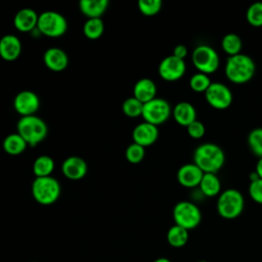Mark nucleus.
<instances>
[{
	"mask_svg": "<svg viewBox=\"0 0 262 262\" xmlns=\"http://www.w3.org/2000/svg\"><path fill=\"white\" fill-rule=\"evenodd\" d=\"M225 156L222 148L211 142L200 144L193 152V163L204 173H217L224 165Z\"/></svg>",
	"mask_w": 262,
	"mask_h": 262,
	"instance_id": "f257e3e1",
	"label": "nucleus"
},
{
	"mask_svg": "<svg viewBox=\"0 0 262 262\" xmlns=\"http://www.w3.org/2000/svg\"><path fill=\"white\" fill-rule=\"evenodd\" d=\"M224 71L227 79L232 83L245 84L254 77L256 66L251 56L238 53L227 58Z\"/></svg>",
	"mask_w": 262,
	"mask_h": 262,
	"instance_id": "f03ea898",
	"label": "nucleus"
},
{
	"mask_svg": "<svg viewBox=\"0 0 262 262\" xmlns=\"http://www.w3.org/2000/svg\"><path fill=\"white\" fill-rule=\"evenodd\" d=\"M16 130L30 146H35L43 141L48 132L45 121L36 115L20 117L16 124Z\"/></svg>",
	"mask_w": 262,
	"mask_h": 262,
	"instance_id": "7ed1b4c3",
	"label": "nucleus"
},
{
	"mask_svg": "<svg viewBox=\"0 0 262 262\" xmlns=\"http://www.w3.org/2000/svg\"><path fill=\"white\" fill-rule=\"evenodd\" d=\"M61 192L57 179L52 176L36 177L32 183V195L34 200L44 206L54 204Z\"/></svg>",
	"mask_w": 262,
	"mask_h": 262,
	"instance_id": "20e7f679",
	"label": "nucleus"
},
{
	"mask_svg": "<svg viewBox=\"0 0 262 262\" xmlns=\"http://www.w3.org/2000/svg\"><path fill=\"white\" fill-rule=\"evenodd\" d=\"M245 207V200L241 191L235 188L223 190L217 200V212L225 219L238 217Z\"/></svg>",
	"mask_w": 262,
	"mask_h": 262,
	"instance_id": "39448f33",
	"label": "nucleus"
},
{
	"mask_svg": "<svg viewBox=\"0 0 262 262\" xmlns=\"http://www.w3.org/2000/svg\"><path fill=\"white\" fill-rule=\"evenodd\" d=\"M36 29L44 36L57 38L64 35L67 32L68 21L61 13L47 10L39 14Z\"/></svg>",
	"mask_w": 262,
	"mask_h": 262,
	"instance_id": "423d86ee",
	"label": "nucleus"
},
{
	"mask_svg": "<svg viewBox=\"0 0 262 262\" xmlns=\"http://www.w3.org/2000/svg\"><path fill=\"white\" fill-rule=\"evenodd\" d=\"M172 214L175 224L187 230L195 228L202 220V214L199 207L188 201L178 202L174 206Z\"/></svg>",
	"mask_w": 262,
	"mask_h": 262,
	"instance_id": "0eeeda50",
	"label": "nucleus"
},
{
	"mask_svg": "<svg viewBox=\"0 0 262 262\" xmlns=\"http://www.w3.org/2000/svg\"><path fill=\"white\" fill-rule=\"evenodd\" d=\"M191 59L193 66L206 75L214 73L220 63L219 55L217 51L209 45H199L196 46L191 54Z\"/></svg>",
	"mask_w": 262,
	"mask_h": 262,
	"instance_id": "6e6552de",
	"label": "nucleus"
},
{
	"mask_svg": "<svg viewBox=\"0 0 262 262\" xmlns=\"http://www.w3.org/2000/svg\"><path fill=\"white\" fill-rule=\"evenodd\" d=\"M171 115V106L169 102L161 97H156L143 104L142 115L144 122L159 126L165 123Z\"/></svg>",
	"mask_w": 262,
	"mask_h": 262,
	"instance_id": "1a4fd4ad",
	"label": "nucleus"
},
{
	"mask_svg": "<svg viewBox=\"0 0 262 262\" xmlns=\"http://www.w3.org/2000/svg\"><path fill=\"white\" fill-rule=\"evenodd\" d=\"M207 102L216 110H225L232 102V93L230 89L221 82H212L205 92Z\"/></svg>",
	"mask_w": 262,
	"mask_h": 262,
	"instance_id": "9d476101",
	"label": "nucleus"
},
{
	"mask_svg": "<svg viewBox=\"0 0 262 262\" xmlns=\"http://www.w3.org/2000/svg\"><path fill=\"white\" fill-rule=\"evenodd\" d=\"M39 106V96L32 90H23L18 92L13 99V107L20 117L35 115Z\"/></svg>",
	"mask_w": 262,
	"mask_h": 262,
	"instance_id": "9b49d317",
	"label": "nucleus"
},
{
	"mask_svg": "<svg viewBox=\"0 0 262 262\" xmlns=\"http://www.w3.org/2000/svg\"><path fill=\"white\" fill-rule=\"evenodd\" d=\"M186 70L184 59H180L176 56L168 55L162 59L159 64V75L166 81H176L180 79Z\"/></svg>",
	"mask_w": 262,
	"mask_h": 262,
	"instance_id": "f8f14e48",
	"label": "nucleus"
},
{
	"mask_svg": "<svg viewBox=\"0 0 262 262\" xmlns=\"http://www.w3.org/2000/svg\"><path fill=\"white\" fill-rule=\"evenodd\" d=\"M159 137L158 126L149 124L147 122L136 125L132 131L133 142L145 147L154 144Z\"/></svg>",
	"mask_w": 262,
	"mask_h": 262,
	"instance_id": "ddd939ff",
	"label": "nucleus"
},
{
	"mask_svg": "<svg viewBox=\"0 0 262 262\" xmlns=\"http://www.w3.org/2000/svg\"><path fill=\"white\" fill-rule=\"evenodd\" d=\"M87 163L78 156L67 158L61 164L62 174L71 180H80L87 174Z\"/></svg>",
	"mask_w": 262,
	"mask_h": 262,
	"instance_id": "4468645a",
	"label": "nucleus"
},
{
	"mask_svg": "<svg viewBox=\"0 0 262 262\" xmlns=\"http://www.w3.org/2000/svg\"><path fill=\"white\" fill-rule=\"evenodd\" d=\"M204 172L194 164H184L177 171V180L184 187H195L200 184Z\"/></svg>",
	"mask_w": 262,
	"mask_h": 262,
	"instance_id": "2eb2a0df",
	"label": "nucleus"
},
{
	"mask_svg": "<svg viewBox=\"0 0 262 262\" xmlns=\"http://www.w3.org/2000/svg\"><path fill=\"white\" fill-rule=\"evenodd\" d=\"M21 53V42L12 34L4 35L0 39V57L6 61H13Z\"/></svg>",
	"mask_w": 262,
	"mask_h": 262,
	"instance_id": "dca6fc26",
	"label": "nucleus"
},
{
	"mask_svg": "<svg viewBox=\"0 0 262 262\" xmlns=\"http://www.w3.org/2000/svg\"><path fill=\"white\" fill-rule=\"evenodd\" d=\"M45 66L53 72H61L69 64V57L66 51L59 47H50L43 54Z\"/></svg>",
	"mask_w": 262,
	"mask_h": 262,
	"instance_id": "f3484780",
	"label": "nucleus"
},
{
	"mask_svg": "<svg viewBox=\"0 0 262 262\" xmlns=\"http://www.w3.org/2000/svg\"><path fill=\"white\" fill-rule=\"evenodd\" d=\"M39 14L33 8H23L16 12L13 18V25L19 32H31L37 28Z\"/></svg>",
	"mask_w": 262,
	"mask_h": 262,
	"instance_id": "a211bd4d",
	"label": "nucleus"
},
{
	"mask_svg": "<svg viewBox=\"0 0 262 262\" xmlns=\"http://www.w3.org/2000/svg\"><path fill=\"white\" fill-rule=\"evenodd\" d=\"M157 86L151 79L142 78L138 80L133 87V96L143 104L156 98Z\"/></svg>",
	"mask_w": 262,
	"mask_h": 262,
	"instance_id": "6ab92c4d",
	"label": "nucleus"
},
{
	"mask_svg": "<svg viewBox=\"0 0 262 262\" xmlns=\"http://www.w3.org/2000/svg\"><path fill=\"white\" fill-rule=\"evenodd\" d=\"M172 115L174 120L181 126L187 127L193 121L196 120V111L194 106L187 101H180L178 102L173 111Z\"/></svg>",
	"mask_w": 262,
	"mask_h": 262,
	"instance_id": "aec40b11",
	"label": "nucleus"
},
{
	"mask_svg": "<svg viewBox=\"0 0 262 262\" xmlns=\"http://www.w3.org/2000/svg\"><path fill=\"white\" fill-rule=\"evenodd\" d=\"M108 5L107 0H81L79 7L87 18H101Z\"/></svg>",
	"mask_w": 262,
	"mask_h": 262,
	"instance_id": "412c9836",
	"label": "nucleus"
},
{
	"mask_svg": "<svg viewBox=\"0 0 262 262\" xmlns=\"http://www.w3.org/2000/svg\"><path fill=\"white\" fill-rule=\"evenodd\" d=\"M28 143L25 141V139L16 132L7 135L2 143V147L4 151L11 156H17L25 151L27 148Z\"/></svg>",
	"mask_w": 262,
	"mask_h": 262,
	"instance_id": "4be33fe9",
	"label": "nucleus"
},
{
	"mask_svg": "<svg viewBox=\"0 0 262 262\" xmlns=\"http://www.w3.org/2000/svg\"><path fill=\"white\" fill-rule=\"evenodd\" d=\"M199 186L203 194L209 198L219 194L221 190V182L215 173H204Z\"/></svg>",
	"mask_w": 262,
	"mask_h": 262,
	"instance_id": "5701e85b",
	"label": "nucleus"
},
{
	"mask_svg": "<svg viewBox=\"0 0 262 262\" xmlns=\"http://www.w3.org/2000/svg\"><path fill=\"white\" fill-rule=\"evenodd\" d=\"M54 161L47 155L39 156L33 163V173L36 177L51 176L54 170Z\"/></svg>",
	"mask_w": 262,
	"mask_h": 262,
	"instance_id": "b1692460",
	"label": "nucleus"
},
{
	"mask_svg": "<svg viewBox=\"0 0 262 262\" xmlns=\"http://www.w3.org/2000/svg\"><path fill=\"white\" fill-rule=\"evenodd\" d=\"M188 230L176 224L171 226L167 232V241L169 245L174 248H181L185 246L188 242Z\"/></svg>",
	"mask_w": 262,
	"mask_h": 262,
	"instance_id": "393cba45",
	"label": "nucleus"
},
{
	"mask_svg": "<svg viewBox=\"0 0 262 262\" xmlns=\"http://www.w3.org/2000/svg\"><path fill=\"white\" fill-rule=\"evenodd\" d=\"M104 32V23L102 18H87L83 25V34L91 40L98 39Z\"/></svg>",
	"mask_w": 262,
	"mask_h": 262,
	"instance_id": "a878e982",
	"label": "nucleus"
},
{
	"mask_svg": "<svg viewBox=\"0 0 262 262\" xmlns=\"http://www.w3.org/2000/svg\"><path fill=\"white\" fill-rule=\"evenodd\" d=\"M242 40L241 37L234 33H228L223 36L221 41V47L229 56L241 53L242 50Z\"/></svg>",
	"mask_w": 262,
	"mask_h": 262,
	"instance_id": "bb28decb",
	"label": "nucleus"
},
{
	"mask_svg": "<svg viewBox=\"0 0 262 262\" xmlns=\"http://www.w3.org/2000/svg\"><path fill=\"white\" fill-rule=\"evenodd\" d=\"M122 110L127 117L137 118L142 115L143 103L139 101L137 98H135L134 96H131L124 100L122 104Z\"/></svg>",
	"mask_w": 262,
	"mask_h": 262,
	"instance_id": "cd10ccee",
	"label": "nucleus"
},
{
	"mask_svg": "<svg viewBox=\"0 0 262 262\" xmlns=\"http://www.w3.org/2000/svg\"><path fill=\"white\" fill-rule=\"evenodd\" d=\"M211 80L209 78L208 75L204 74V73H196L194 75L191 76L190 80H189V86L190 88L194 91V92H206L207 89L209 88V86L211 85Z\"/></svg>",
	"mask_w": 262,
	"mask_h": 262,
	"instance_id": "c85d7f7f",
	"label": "nucleus"
},
{
	"mask_svg": "<svg viewBox=\"0 0 262 262\" xmlns=\"http://www.w3.org/2000/svg\"><path fill=\"white\" fill-rule=\"evenodd\" d=\"M248 144L254 155L262 158V128H255L249 133Z\"/></svg>",
	"mask_w": 262,
	"mask_h": 262,
	"instance_id": "c756f323",
	"label": "nucleus"
},
{
	"mask_svg": "<svg viewBox=\"0 0 262 262\" xmlns=\"http://www.w3.org/2000/svg\"><path fill=\"white\" fill-rule=\"evenodd\" d=\"M248 23L253 27H262V2H254L246 12Z\"/></svg>",
	"mask_w": 262,
	"mask_h": 262,
	"instance_id": "7c9ffc66",
	"label": "nucleus"
},
{
	"mask_svg": "<svg viewBox=\"0 0 262 262\" xmlns=\"http://www.w3.org/2000/svg\"><path fill=\"white\" fill-rule=\"evenodd\" d=\"M145 156V147L133 142L128 145L125 151V157L127 161L131 164L140 163Z\"/></svg>",
	"mask_w": 262,
	"mask_h": 262,
	"instance_id": "2f4dec72",
	"label": "nucleus"
},
{
	"mask_svg": "<svg viewBox=\"0 0 262 262\" xmlns=\"http://www.w3.org/2000/svg\"><path fill=\"white\" fill-rule=\"evenodd\" d=\"M162 8L161 0H139L138 9L146 16H152L157 14Z\"/></svg>",
	"mask_w": 262,
	"mask_h": 262,
	"instance_id": "473e14b6",
	"label": "nucleus"
},
{
	"mask_svg": "<svg viewBox=\"0 0 262 262\" xmlns=\"http://www.w3.org/2000/svg\"><path fill=\"white\" fill-rule=\"evenodd\" d=\"M249 194L254 202L258 204H262V179L261 178L251 181L249 186Z\"/></svg>",
	"mask_w": 262,
	"mask_h": 262,
	"instance_id": "72a5a7b5",
	"label": "nucleus"
},
{
	"mask_svg": "<svg viewBox=\"0 0 262 262\" xmlns=\"http://www.w3.org/2000/svg\"><path fill=\"white\" fill-rule=\"evenodd\" d=\"M187 133L190 137L194 138V139H199V138H202L204 135H205V132H206V128H205V125L199 121V120H195L193 121L190 125H188L187 127Z\"/></svg>",
	"mask_w": 262,
	"mask_h": 262,
	"instance_id": "f704fd0d",
	"label": "nucleus"
},
{
	"mask_svg": "<svg viewBox=\"0 0 262 262\" xmlns=\"http://www.w3.org/2000/svg\"><path fill=\"white\" fill-rule=\"evenodd\" d=\"M187 53H188V50H187V47L183 44H179V45H176L174 47V50H173V55L180 58V59H184L186 56H187Z\"/></svg>",
	"mask_w": 262,
	"mask_h": 262,
	"instance_id": "c9c22d12",
	"label": "nucleus"
},
{
	"mask_svg": "<svg viewBox=\"0 0 262 262\" xmlns=\"http://www.w3.org/2000/svg\"><path fill=\"white\" fill-rule=\"evenodd\" d=\"M255 171L257 172V174L259 175V177L262 179V158H260L259 161L257 162V164H256V170H255Z\"/></svg>",
	"mask_w": 262,
	"mask_h": 262,
	"instance_id": "e433bc0d",
	"label": "nucleus"
},
{
	"mask_svg": "<svg viewBox=\"0 0 262 262\" xmlns=\"http://www.w3.org/2000/svg\"><path fill=\"white\" fill-rule=\"evenodd\" d=\"M154 262H171V261L169 259H167V258H158Z\"/></svg>",
	"mask_w": 262,
	"mask_h": 262,
	"instance_id": "4c0bfd02",
	"label": "nucleus"
},
{
	"mask_svg": "<svg viewBox=\"0 0 262 262\" xmlns=\"http://www.w3.org/2000/svg\"><path fill=\"white\" fill-rule=\"evenodd\" d=\"M198 262H208V261H205V260H201V261H198Z\"/></svg>",
	"mask_w": 262,
	"mask_h": 262,
	"instance_id": "58836bf2",
	"label": "nucleus"
}]
</instances>
